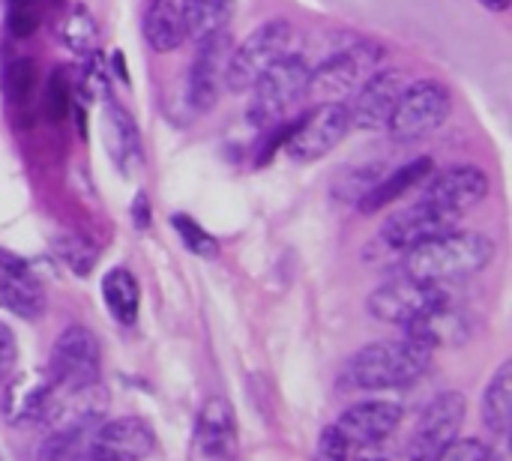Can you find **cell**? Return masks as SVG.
I'll return each mask as SVG.
<instances>
[{
	"label": "cell",
	"mask_w": 512,
	"mask_h": 461,
	"mask_svg": "<svg viewBox=\"0 0 512 461\" xmlns=\"http://www.w3.org/2000/svg\"><path fill=\"white\" fill-rule=\"evenodd\" d=\"M495 258V240L480 231H447L423 246L405 252L402 273L429 285H453L477 276Z\"/></svg>",
	"instance_id": "cell-1"
},
{
	"label": "cell",
	"mask_w": 512,
	"mask_h": 461,
	"mask_svg": "<svg viewBox=\"0 0 512 461\" xmlns=\"http://www.w3.org/2000/svg\"><path fill=\"white\" fill-rule=\"evenodd\" d=\"M435 348L405 333L396 342H375L360 348L342 369V381L351 390H399L426 375Z\"/></svg>",
	"instance_id": "cell-2"
},
{
	"label": "cell",
	"mask_w": 512,
	"mask_h": 461,
	"mask_svg": "<svg viewBox=\"0 0 512 461\" xmlns=\"http://www.w3.org/2000/svg\"><path fill=\"white\" fill-rule=\"evenodd\" d=\"M309 75L312 66L300 54H285L279 63H273L252 87L246 114L249 123L255 129H279L309 93Z\"/></svg>",
	"instance_id": "cell-3"
},
{
	"label": "cell",
	"mask_w": 512,
	"mask_h": 461,
	"mask_svg": "<svg viewBox=\"0 0 512 461\" xmlns=\"http://www.w3.org/2000/svg\"><path fill=\"white\" fill-rule=\"evenodd\" d=\"M291 45H294V27L285 18L264 21L228 54L225 87L231 93H249L255 87V81L273 63H279L285 54H291Z\"/></svg>",
	"instance_id": "cell-4"
},
{
	"label": "cell",
	"mask_w": 512,
	"mask_h": 461,
	"mask_svg": "<svg viewBox=\"0 0 512 461\" xmlns=\"http://www.w3.org/2000/svg\"><path fill=\"white\" fill-rule=\"evenodd\" d=\"M450 111H453V96L441 81H432V78L414 81L402 90L390 114L387 132L399 144H414L438 132L447 123Z\"/></svg>",
	"instance_id": "cell-5"
},
{
	"label": "cell",
	"mask_w": 512,
	"mask_h": 461,
	"mask_svg": "<svg viewBox=\"0 0 512 461\" xmlns=\"http://www.w3.org/2000/svg\"><path fill=\"white\" fill-rule=\"evenodd\" d=\"M450 306V294L444 285H429L411 276H396L384 285H378L369 294V312L381 324L411 327L414 321Z\"/></svg>",
	"instance_id": "cell-6"
},
{
	"label": "cell",
	"mask_w": 512,
	"mask_h": 461,
	"mask_svg": "<svg viewBox=\"0 0 512 461\" xmlns=\"http://www.w3.org/2000/svg\"><path fill=\"white\" fill-rule=\"evenodd\" d=\"M387 51L384 45L372 42V39H360L351 42L348 48L336 51L333 57H327L318 69H312L309 75V93H321L327 102H342L345 96H354V90L381 69Z\"/></svg>",
	"instance_id": "cell-7"
},
{
	"label": "cell",
	"mask_w": 512,
	"mask_h": 461,
	"mask_svg": "<svg viewBox=\"0 0 512 461\" xmlns=\"http://www.w3.org/2000/svg\"><path fill=\"white\" fill-rule=\"evenodd\" d=\"M48 375H51L54 393H72V390L99 384V375H102L99 339L87 327H78V324L66 327L51 348Z\"/></svg>",
	"instance_id": "cell-8"
},
{
	"label": "cell",
	"mask_w": 512,
	"mask_h": 461,
	"mask_svg": "<svg viewBox=\"0 0 512 461\" xmlns=\"http://www.w3.org/2000/svg\"><path fill=\"white\" fill-rule=\"evenodd\" d=\"M348 129L351 123H348L345 102H321L312 111H306L297 123L288 126L285 150L297 162H315L327 156L333 147H339Z\"/></svg>",
	"instance_id": "cell-9"
},
{
	"label": "cell",
	"mask_w": 512,
	"mask_h": 461,
	"mask_svg": "<svg viewBox=\"0 0 512 461\" xmlns=\"http://www.w3.org/2000/svg\"><path fill=\"white\" fill-rule=\"evenodd\" d=\"M468 402L462 393L447 390L438 393L420 414L411 438V459L414 461H435V456L459 438V429L465 423Z\"/></svg>",
	"instance_id": "cell-10"
},
{
	"label": "cell",
	"mask_w": 512,
	"mask_h": 461,
	"mask_svg": "<svg viewBox=\"0 0 512 461\" xmlns=\"http://www.w3.org/2000/svg\"><path fill=\"white\" fill-rule=\"evenodd\" d=\"M189 461H240L237 417L228 399L213 396L198 411L189 438Z\"/></svg>",
	"instance_id": "cell-11"
},
{
	"label": "cell",
	"mask_w": 512,
	"mask_h": 461,
	"mask_svg": "<svg viewBox=\"0 0 512 461\" xmlns=\"http://www.w3.org/2000/svg\"><path fill=\"white\" fill-rule=\"evenodd\" d=\"M408 87V75L396 66H381L375 75H369L351 96L348 108V123L354 129L363 132H378L387 129L390 114L402 96V90Z\"/></svg>",
	"instance_id": "cell-12"
},
{
	"label": "cell",
	"mask_w": 512,
	"mask_h": 461,
	"mask_svg": "<svg viewBox=\"0 0 512 461\" xmlns=\"http://www.w3.org/2000/svg\"><path fill=\"white\" fill-rule=\"evenodd\" d=\"M456 225H459V216H456V213H450V210H444V207H438V204L420 198L417 204L396 210V213L384 222L381 237H384V243H387L390 249H396V252H411L414 246H423V243H429V240H435V237L453 231Z\"/></svg>",
	"instance_id": "cell-13"
},
{
	"label": "cell",
	"mask_w": 512,
	"mask_h": 461,
	"mask_svg": "<svg viewBox=\"0 0 512 461\" xmlns=\"http://www.w3.org/2000/svg\"><path fill=\"white\" fill-rule=\"evenodd\" d=\"M228 54H231V42H228L225 30L198 42L195 60H192V69H189V87H186L189 90V105L198 114H207L219 102L222 87H225Z\"/></svg>",
	"instance_id": "cell-14"
},
{
	"label": "cell",
	"mask_w": 512,
	"mask_h": 461,
	"mask_svg": "<svg viewBox=\"0 0 512 461\" xmlns=\"http://www.w3.org/2000/svg\"><path fill=\"white\" fill-rule=\"evenodd\" d=\"M153 450L156 432L141 417H117L99 423L87 444V453L105 461H144Z\"/></svg>",
	"instance_id": "cell-15"
},
{
	"label": "cell",
	"mask_w": 512,
	"mask_h": 461,
	"mask_svg": "<svg viewBox=\"0 0 512 461\" xmlns=\"http://www.w3.org/2000/svg\"><path fill=\"white\" fill-rule=\"evenodd\" d=\"M489 195V177L486 171H480L477 165H453L441 174H429L423 183V195L426 201L462 216L465 210L477 207L483 198Z\"/></svg>",
	"instance_id": "cell-16"
},
{
	"label": "cell",
	"mask_w": 512,
	"mask_h": 461,
	"mask_svg": "<svg viewBox=\"0 0 512 461\" xmlns=\"http://www.w3.org/2000/svg\"><path fill=\"white\" fill-rule=\"evenodd\" d=\"M0 309L12 312L21 321H39L45 312L42 282L36 279L27 261L3 249H0Z\"/></svg>",
	"instance_id": "cell-17"
},
{
	"label": "cell",
	"mask_w": 512,
	"mask_h": 461,
	"mask_svg": "<svg viewBox=\"0 0 512 461\" xmlns=\"http://www.w3.org/2000/svg\"><path fill=\"white\" fill-rule=\"evenodd\" d=\"M402 423V405L390 399H366L342 411L336 429L345 435L351 447H375L390 438Z\"/></svg>",
	"instance_id": "cell-18"
},
{
	"label": "cell",
	"mask_w": 512,
	"mask_h": 461,
	"mask_svg": "<svg viewBox=\"0 0 512 461\" xmlns=\"http://www.w3.org/2000/svg\"><path fill=\"white\" fill-rule=\"evenodd\" d=\"M54 399V384L48 372H33V375H18L3 396V414L12 426L24 423H39Z\"/></svg>",
	"instance_id": "cell-19"
},
{
	"label": "cell",
	"mask_w": 512,
	"mask_h": 461,
	"mask_svg": "<svg viewBox=\"0 0 512 461\" xmlns=\"http://www.w3.org/2000/svg\"><path fill=\"white\" fill-rule=\"evenodd\" d=\"M432 168H435V162L429 159V156H420V159H411V162H405L402 168H396L393 174H387V177H378L372 186H369V192L357 201L360 204V213H378V210H384V207H390V204H396L402 195H408L411 189H417V186H423L426 183V177L432 174Z\"/></svg>",
	"instance_id": "cell-20"
},
{
	"label": "cell",
	"mask_w": 512,
	"mask_h": 461,
	"mask_svg": "<svg viewBox=\"0 0 512 461\" xmlns=\"http://www.w3.org/2000/svg\"><path fill=\"white\" fill-rule=\"evenodd\" d=\"M141 30L156 54L177 51L186 42V24L174 0H150L141 18Z\"/></svg>",
	"instance_id": "cell-21"
},
{
	"label": "cell",
	"mask_w": 512,
	"mask_h": 461,
	"mask_svg": "<svg viewBox=\"0 0 512 461\" xmlns=\"http://www.w3.org/2000/svg\"><path fill=\"white\" fill-rule=\"evenodd\" d=\"M102 300L111 312V318L123 327H132L138 321L141 309V288L138 279L126 267H114L102 279Z\"/></svg>",
	"instance_id": "cell-22"
},
{
	"label": "cell",
	"mask_w": 512,
	"mask_h": 461,
	"mask_svg": "<svg viewBox=\"0 0 512 461\" xmlns=\"http://www.w3.org/2000/svg\"><path fill=\"white\" fill-rule=\"evenodd\" d=\"M512 414V363H504L483 390V423L498 438L507 441Z\"/></svg>",
	"instance_id": "cell-23"
},
{
	"label": "cell",
	"mask_w": 512,
	"mask_h": 461,
	"mask_svg": "<svg viewBox=\"0 0 512 461\" xmlns=\"http://www.w3.org/2000/svg\"><path fill=\"white\" fill-rule=\"evenodd\" d=\"M180 15L186 24V36L201 42L225 30L228 15H231V0H183Z\"/></svg>",
	"instance_id": "cell-24"
},
{
	"label": "cell",
	"mask_w": 512,
	"mask_h": 461,
	"mask_svg": "<svg viewBox=\"0 0 512 461\" xmlns=\"http://www.w3.org/2000/svg\"><path fill=\"white\" fill-rule=\"evenodd\" d=\"M108 105V132H111V153L120 165L126 162H138L141 159V141H138V129L132 123V117L123 111V105L117 99H105Z\"/></svg>",
	"instance_id": "cell-25"
},
{
	"label": "cell",
	"mask_w": 512,
	"mask_h": 461,
	"mask_svg": "<svg viewBox=\"0 0 512 461\" xmlns=\"http://www.w3.org/2000/svg\"><path fill=\"white\" fill-rule=\"evenodd\" d=\"M54 255L75 276H90L99 264V246L93 240H87L84 234H60L54 240Z\"/></svg>",
	"instance_id": "cell-26"
},
{
	"label": "cell",
	"mask_w": 512,
	"mask_h": 461,
	"mask_svg": "<svg viewBox=\"0 0 512 461\" xmlns=\"http://www.w3.org/2000/svg\"><path fill=\"white\" fill-rule=\"evenodd\" d=\"M96 42H99V27L93 15L84 6H75L72 15L63 21V45L78 57H90L96 51Z\"/></svg>",
	"instance_id": "cell-27"
},
{
	"label": "cell",
	"mask_w": 512,
	"mask_h": 461,
	"mask_svg": "<svg viewBox=\"0 0 512 461\" xmlns=\"http://www.w3.org/2000/svg\"><path fill=\"white\" fill-rule=\"evenodd\" d=\"M171 225H174L177 237L183 240V246H186L192 255H198V258H216V255H219V240H216L213 234H207L192 216L177 213V216H171Z\"/></svg>",
	"instance_id": "cell-28"
},
{
	"label": "cell",
	"mask_w": 512,
	"mask_h": 461,
	"mask_svg": "<svg viewBox=\"0 0 512 461\" xmlns=\"http://www.w3.org/2000/svg\"><path fill=\"white\" fill-rule=\"evenodd\" d=\"M72 108V84L66 78L63 69H54L45 81V93H42V111L51 123H60Z\"/></svg>",
	"instance_id": "cell-29"
},
{
	"label": "cell",
	"mask_w": 512,
	"mask_h": 461,
	"mask_svg": "<svg viewBox=\"0 0 512 461\" xmlns=\"http://www.w3.org/2000/svg\"><path fill=\"white\" fill-rule=\"evenodd\" d=\"M9 33L15 39H27L39 27V6L36 0H9V15H6Z\"/></svg>",
	"instance_id": "cell-30"
},
{
	"label": "cell",
	"mask_w": 512,
	"mask_h": 461,
	"mask_svg": "<svg viewBox=\"0 0 512 461\" xmlns=\"http://www.w3.org/2000/svg\"><path fill=\"white\" fill-rule=\"evenodd\" d=\"M33 75H36L33 60L18 57L15 63H9V69H6V93H9L12 102H24V99L30 96V90H33Z\"/></svg>",
	"instance_id": "cell-31"
},
{
	"label": "cell",
	"mask_w": 512,
	"mask_h": 461,
	"mask_svg": "<svg viewBox=\"0 0 512 461\" xmlns=\"http://www.w3.org/2000/svg\"><path fill=\"white\" fill-rule=\"evenodd\" d=\"M489 456H492L489 444L477 438H456L435 456V461H489Z\"/></svg>",
	"instance_id": "cell-32"
},
{
	"label": "cell",
	"mask_w": 512,
	"mask_h": 461,
	"mask_svg": "<svg viewBox=\"0 0 512 461\" xmlns=\"http://www.w3.org/2000/svg\"><path fill=\"white\" fill-rule=\"evenodd\" d=\"M315 461H351V444L336 429V423L327 426V429H321L318 447H315Z\"/></svg>",
	"instance_id": "cell-33"
},
{
	"label": "cell",
	"mask_w": 512,
	"mask_h": 461,
	"mask_svg": "<svg viewBox=\"0 0 512 461\" xmlns=\"http://www.w3.org/2000/svg\"><path fill=\"white\" fill-rule=\"evenodd\" d=\"M15 363H18V339H15V333L0 321V384L9 381V375L15 372Z\"/></svg>",
	"instance_id": "cell-34"
},
{
	"label": "cell",
	"mask_w": 512,
	"mask_h": 461,
	"mask_svg": "<svg viewBox=\"0 0 512 461\" xmlns=\"http://www.w3.org/2000/svg\"><path fill=\"white\" fill-rule=\"evenodd\" d=\"M483 9H489V12H495V15H501V12H507L512 6V0H477Z\"/></svg>",
	"instance_id": "cell-35"
},
{
	"label": "cell",
	"mask_w": 512,
	"mask_h": 461,
	"mask_svg": "<svg viewBox=\"0 0 512 461\" xmlns=\"http://www.w3.org/2000/svg\"><path fill=\"white\" fill-rule=\"evenodd\" d=\"M357 461H390V459H387V456H366V453H363Z\"/></svg>",
	"instance_id": "cell-36"
},
{
	"label": "cell",
	"mask_w": 512,
	"mask_h": 461,
	"mask_svg": "<svg viewBox=\"0 0 512 461\" xmlns=\"http://www.w3.org/2000/svg\"><path fill=\"white\" fill-rule=\"evenodd\" d=\"M489 461H507V456H504V453H498V450H492V456H489Z\"/></svg>",
	"instance_id": "cell-37"
},
{
	"label": "cell",
	"mask_w": 512,
	"mask_h": 461,
	"mask_svg": "<svg viewBox=\"0 0 512 461\" xmlns=\"http://www.w3.org/2000/svg\"><path fill=\"white\" fill-rule=\"evenodd\" d=\"M81 461H105V459H99V456H93V453H87V459H81Z\"/></svg>",
	"instance_id": "cell-38"
}]
</instances>
